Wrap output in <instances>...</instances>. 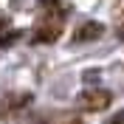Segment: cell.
Listing matches in <instances>:
<instances>
[{
	"label": "cell",
	"mask_w": 124,
	"mask_h": 124,
	"mask_svg": "<svg viewBox=\"0 0 124 124\" xmlns=\"http://www.w3.org/2000/svg\"><path fill=\"white\" fill-rule=\"evenodd\" d=\"M107 124H124V110H118V113H116L113 118H110Z\"/></svg>",
	"instance_id": "8992f818"
},
{
	"label": "cell",
	"mask_w": 124,
	"mask_h": 124,
	"mask_svg": "<svg viewBox=\"0 0 124 124\" xmlns=\"http://www.w3.org/2000/svg\"><path fill=\"white\" fill-rule=\"evenodd\" d=\"M99 70H85V82H99Z\"/></svg>",
	"instance_id": "5b68a950"
},
{
	"label": "cell",
	"mask_w": 124,
	"mask_h": 124,
	"mask_svg": "<svg viewBox=\"0 0 124 124\" xmlns=\"http://www.w3.org/2000/svg\"><path fill=\"white\" fill-rule=\"evenodd\" d=\"M17 39H20V31H17V28L3 31V34H0V45H11V42H17Z\"/></svg>",
	"instance_id": "277c9868"
},
{
	"label": "cell",
	"mask_w": 124,
	"mask_h": 124,
	"mask_svg": "<svg viewBox=\"0 0 124 124\" xmlns=\"http://www.w3.org/2000/svg\"><path fill=\"white\" fill-rule=\"evenodd\" d=\"M104 34V25L101 23H82L76 31H73V42H90V39H99Z\"/></svg>",
	"instance_id": "7a4b0ae2"
},
{
	"label": "cell",
	"mask_w": 124,
	"mask_h": 124,
	"mask_svg": "<svg viewBox=\"0 0 124 124\" xmlns=\"http://www.w3.org/2000/svg\"><path fill=\"white\" fill-rule=\"evenodd\" d=\"M6 31V17H0V34Z\"/></svg>",
	"instance_id": "52a82bcc"
},
{
	"label": "cell",
	"mask_w": 124,
	"mask_h": 124,
	"mask_svg": "<svg viewBox=\"0 0 124 124\" xmlns=\"http://www.w3.org/2000/svg\"><path fill=\"white\" fill-rule=\"evenodd\" d=\"M118 37H121V39H124V28H121V31H118Z\"/></svg>",
	"instance_id": "ba28073f"
},
{
	"label": "cell",
	"mask_w": 124,
	"mask_h": 124,
	"mask_svg": "<svg viewBox=\"0 0 124 124\" xmlns=\"http://www.w3.org/2000/svg\"><path fill=\"white\" fill-rule=\"evenodd\" d=\"M59 34H62L59 25H54V23H39L37 31L31 34V42H54V39H59Z\"/></svg>",
	"instance_id": "3957f363"
},
{
	"label": "cell",
	"mask_w": 124,
	"mask_h": 124,
	"mask_svg": "<svg viewBox=\"0 0 124 124\" xmlns=\"http://www.w3.org/2000/svg\"><path fill=\"white\" fill-rule=\"evenodd\" d=\"M110 104H113V93H110V90H104V87L85 90V93H79V99H76V107H79V110H87V113L107 110Z\"/></svg>",
	"instance_id": "6da1fadb"
}]
</instances>
